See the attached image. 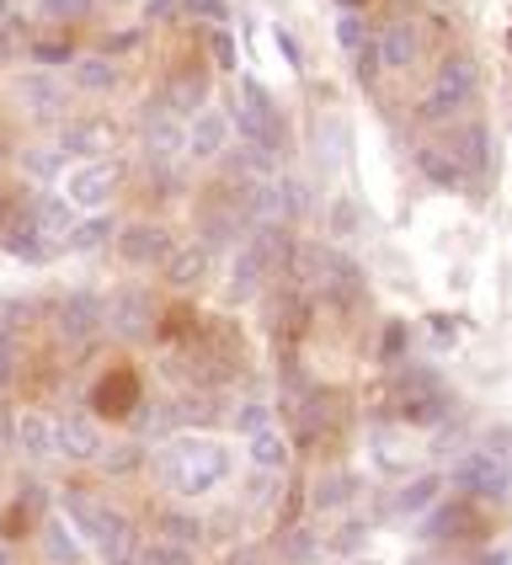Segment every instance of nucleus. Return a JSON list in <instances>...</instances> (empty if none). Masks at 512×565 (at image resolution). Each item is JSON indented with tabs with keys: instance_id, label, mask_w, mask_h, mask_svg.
<instances>
[{
	"instance_id": "f257e3e1",
	"label": "nucleus",
	"mask_w": 512,
	"mask_h": 565,
	"mask_svg": "<svg viewBox=\"0 0 512 565\" xmlns=\"http://www.w3.org/2000/svg\"><path fill=\"white\" fill-rule=\"evenodd\" d=\"M145 465L160 480V491H171L182 502H203L235 475V454H230V443L203 438V433H171L150 448Z\"/></svg>"
},
{
	"instance_id": "f03ea898",
	"label": "nucleus",
	"mask_w": 512,
	"mask_h": 565,
	"mask_svg": "<svg viewBox=\"0 0 512 565\" xmlns=\"http://www.w3.org/2000/svg\"><path fill=\"white\" fill-rule=\"evenodd\" d=\"M60 512L64 523L81 534L86 550L102 555V565H139V529H134V518H128L124 507H113L107 497H96V491H81V486H70L60 497Z\"/></svg>"
},
{
	"instance_id": "7ed1b4c3",
	"label": "nucleus",
	"mask_w": 512,
	"mask_h": 565,
	"mask_svg": "<svg viewBox=\"0 0 512 565\" xmlns=\"http://www.w3.org/2000/svg\"><path fill=\"white\" fill-rule=\"evenodd\" d=\"M480 92V64L476 54H444L438 70H433V81H427V92L416 102V124H448V118H459Z\"/></svg>"
},
{
	"instance_id": "20e7f679",
	"label": "nucleus",
	"mask_w": 512,
	"mask_h": 565,
	"mask_svg": "<svg viewBox=\"0 0 512 565\" xmlns=\"http://www.w3.org/2000/svg\"><path fill=\"white\" fill-rule=\"evenodd\" d=\"M224 113H230V128H235L241 139L267 145V150H278V156H284V145H288L284 113H278V102L267 96V86H262V81H241Z\"/></svg>"
},
{
	"instance_id": "39448f33",
	"label": "nucleus",
	"mask_w": 512,
	"mask_h": 565,
	"mask_svg": "<svg viewBox=\"0 0 512 565\" xmlns=\"http://www.w3.org/2000/svg\"><path fill=\"white\" fill-rule=\"evenodd\" d=\"M448 480H454V491L465 502H502L512 491V459L502 448H465L454 459Z\"/></svg>"
},
{
	"instance_id": "423d86ee",
	"label": "nucleus",
	"mask_w": 512,
	"mask_h": 565,
	"mask_svg": "<svg viewBox=\"0 0 512 565\" xmlns=\"http://www.w3.org/2000/svg\"><path fill=\"white\" fill-rule=\"evenodd\" d=\"M156 326H160V305L150 288L139 282H124L118 294H107V337L118 342H156Z\"/></svg>"
},
{
	"instance_id": "0eeeda50",
	"label": "nucleus",
	"mask_w": 512,
	"mask_h": 565,
	"mask_svg": "<svg viewBox=\"0 0 512 565\" xmlns=\"http://www.w3.org/2000/svg\"><path fill=\"white\" fill-rule=\"evenodd\" d=\"M64 182V203L81 214H102L113 198H118V188H124V171H118V160L107 156V160H75L70 171L60 177Z\"/></svg>"
},
{
	"instance_id": "6e6552de",
	"label": "nucleus",
	"mask_w": 512,
	"mask_h": 565,
	"mask_svg": "<svg viewBox=\"0 0 512 565\" xmlns=\"http://www.w3.org/2000/svg\"><path fill=\"white\" fill-rule=\"evenodd\" d=\"M54 331L70 347H92L107 331V294L96 288H70L60 305H54Z\"/></svg>"
},
{
	"instance_id": "1a4fd4ad",
	"label": "nucleus",
	"mask_w": 512,
	"mask_h": 565,
	"mask_svg": "<svg viewBox=\"0 0 512 565\" xmlns=\"http://www.w3.org/2000/svg\"><path fill=\"white\" fill-rule=\"evenodd\" d=\"M182 156H188V118H177L156 96V102L145 107V160H150L156 171H171Z\"/></svg>"
},
{
	"instance_id": "9d476101",
	"label": "nucleus",
	"mask_w": 512,
	"mask_h": 565,
	"mask_svg": "<svg viewBox=\"0 0 512 565\" xmlns=\"http://www.w3.org/2000/svg\"><path fill=\"white\" fill-rule=\"evenodd\" d=\"M11 443H17V454L28 465H54L60 459V422H54V411L22 406L11 416Z\"/></svg>"
},
{
	"instance_id": "9b49d317",
	"label": "nucleus",
	"mask_w": 512,
	"mask_h": 565,
	"mask_svg": "<svg viewBox=\"0 0 512 565\" xmlns=\"http://www.w3.org/2000/svg\"><path fill=\"white\" fill-rule=\"evenodd\" d=\"M177 246V235H171V224L160 220H128L118 230V241H113V252L124 256L128 267H160L166 256Z\"/></svg>"
},
{
	"instance_id": "f8f14e48",
	"label": "nucleus",
	"mask_w": 512,
	"mask_h": 565,
	"mask_svg": "<svg viewBox=\"0 0 512 565\" xmlns=\"http://www.w3.org/2000/svg\"><path fill=\"white\" fill-rule=\"evenodd\" d=\"M22 220L54 246V252H64V241H70V230H75V209L64 203V192H49V188H38L22 198V209H17Z\"/></svg>"
},
{
	"instance_id": "ddd939ff",
	"label": "nucleus",
	"mask_w": 512,
	"mask_h": 565,
	"mask_svg": "<svg viewBox=\"0 0 512 565\" xmlns=\"http://www.w3.org/2000/svg\"><path fill=\"white\" fill-rule=\"evenodd\" d=\"M64 160H107L118 150V124L113 118H70L60 128Z\"/></svg>"
},
{
	"instance_id": "4468645a",
	"label": "nucleus",
	"mask_w": 512,
	"mask_h": 565,
	"mask_svg": "<svg viewBox=\"0 0 512 565\" xmlns=\"http://www.w3.org/2000/svg\"><path fill=\"white\" fill-rule=\"evenodd\" d=\"M369 49H374V60L380 70H412L422 60V49H427V38L416 28L412 17H395V22H384L374 38H369Z\"/></svg>"
},
{
	"instance_id": "2eb2a0df",
	"label": "nucleus",
	"mask_w": 512,
	"mask_h": 565,
	"mask_svg": "<svg viewBox=\"0 0 512 565\" xmlns=\"http://www.w3.org/2000/svg\"><path fill=\"white\" fill-rule=\"evenodd\" d=\"M235 145V128H230V113L224 107H198L188 118V156L192 160H220L224 150Z\"/></svg>"
},
{
	"instance_id": "dca6fc26",
	"label": "nucleus",
	"mask_w": 512,
	"mask_h": 565,
	"mask_svg": "<svg viewBox=\"0 0 512 565\" xmlns=\"http://www.w3.org/2000/svg\"><path fill=\"white\" fill-rule=\"evenodd\" d=\"M54 422H60V459H70V465H96V454H102L107 443H102V422H96L92 411H64Z\"/></svg>"
},
{
	"instance_id": "f3484780",
	"label": "nucleus",
	"mask_w": 512,
	"mask_h": 565,
	"mask_svg": "<svg viewBox=\"0 0 512 565\" xmlns=\"http://www.w3.org/2000/svg\"><path fill=\"white\" fill-rule=\"evenodd\" d=\"M38 561L43 565H86V544L64 523V512H43V518H38Z\"/></svg>"
},
{
	"instance_id": "a211bd4d",
	"label": "nucleus",
	"mask_w": 512,
	"mask_h": 565,
	"mask_svg": "<svg viewBox=\"0 0 512 565\" xmlns=\"http://www.w3.org/2000/svg\"><path fill=\"white\" fill-rule=\"evenodd\" d=\"M224 177H230V182H235V188H241V182H273V177H284V171H278V150H267V145H252V139H241V145H230V150H224Z\"/></svg>"
},
{
	"instance_id": "6ab92c4d",
	"label": "nucleus",
	"mask_w": 512,
	"mask_h": 565,
	"mask_svg": "<svg viewBox=\"0 0 512 565\" xmlns=\"http://www.w3.org/2000/svg\"><path fill=\"white\" fill-rule=\"evenodd\" d=\"M209 267H214V252L203 241H177L171 256L160 262V278L171 282V288H198V282L209 278Z\"/></svg>"
},
{
	"instance_id": "aec40b11",
	"label": "nucleus",
	"mask_w": 512,
	"mask_h": 565,
	"mask_svg": "<svg viewBox=\"0 0 512 565\" xmlns=\"http://www.w3.org/2000/svg\"><path fill=\"white\" fill-rule=\"evenodd\" d=\"M476 529V507L465 502H433L427 507V518H422V539L427 544H454V539H470Z\"/></svg>"
},
{
	"instance_id": "412c9836",
	"label": "nucleus",
	"mask_w": 512,
	"mask_h": 565,
	"mask_svg": "<svg viewBox=\"0 0 512 565\" xmlns=\"http://www.w3.org/2000/svg\"><path fill=\"white\" fill-rule=\"evenodd\" d=\"M246 459H252L256 475H288V465H294V438L273 422V427H262V433L246 438Z\"/></svg>"
},
{
	"instance_id": "4be33fe9",
	"label": "nucleus",
	"mask_w": 512,
	"mask_h": 565,
	"mask_svg": "<svg viewBox=\"0 0 512 565\" xmlns=\"http://www.w3.org/2000/svg\"><path fill=\"white\" fill-rule=\"evenodd\" d=\"M0 252L17 256V262H28V267H43V262H54V256H60L28 220H22V214H11V220L0 224Z\"/></svg>"
},
{
	"instance_id": "5701e85b",
	"label": "nucleus",
	"mask_w": 512,
	"mask_h": 565,
	"mask_svg": "<svg viewBox=\"0 0 512 565\" xmlns=\"http://www.w3.org/2000/svg\"><path fill=\"white\" fill-rule=\"evenodd\" d=\"M118 81H124V70H118V60H107V54H75V64H70V86L86 96H113Z\"/></svg>"
},
{
	"instance_id": "b1692460",
	"label": "nucleus",
	"mask_w": 512,
	"mask_h": 565,
	"mask_svg": "<svg viewBox=\"0 0 512 565\" xmlns=\"http://www.w3.org/2000/svg\"><path fill=\"white\" fill-rule=\"evenodd\" d=\"M416 171H422V182L438 192H459L465 188V171H459V160L448 145H422L416 150Z\"/></svg>"
},
{
	"instance_id": "393cba45",
	"label": "nucleus",
	"mask_w": 512,
	"mask_h": 565,
	"mask_svg": "<svg viewBox=\"0 0 512 565\" xmlns=\"http://www.w3.org/2000/svg\"><path fill=\"white\" fill-rule=\"evenodd\" d=\"M118 230H124V224L113 220L107 209H102V214H86V220H75V230H70V241H64V252H75V256H96V252H107V246L118 241Z\"/></svg>"
},
{
	"instance_id": "a878e982",
	"label": "nucleus",
	"mask_w": 512,
	"mask_h": 565,
	"mask_svg": "<svg viewBox=\"0 0 512 565\" xmlns=\"http://www.w3.org/2000/svg\"><path fill=\"white\" fill-rule=\"evenodd\" d=\"M448 150H454V160H459V171H465V182H470V171H476V177H491V134H486V128H480V124L459 128Z\"/></svg>"
},
{
	"instance_id": "bb28decb",
	"label": "nucleus",
	"mask_w": 512,
	"mask_h": 565,
	"mask_svg": "<svg viewBox=\"0 0 512 565\" xmlns=\"http://www.w3.org/2000/svg\"><path fill=\"white\" fill-rule=\"evenodd\" d=\"M160 102H166L177 118H192L198 107H209V75H203V70H182V75L160 92Z\"/></svg>"
},
{
	"instance_id": "cd10ccee",
	"label": "nucleus",
	"mask_w": 512,
	"mask_h": 565,
	"mask_svg": "<svg viewBox=\"0 0 512 565\" xmlns=\"http://www.w3.org/2000/svg\"><path fill=\"white\" fill-rule=\"evenodd\" d=\"M444 416H448V395H444V384L401 395V422H412V427H438Z\"/></svg>"
},
{
	"instance_id": "c85d7f7f",
	"label": "nucleus",
	"mask_w": 512,
	"mask_h": 565,
	"mask_svg": "<svg viewBox=\"0 0 512 565\" xmlns=\"http://www.w3.org/2000/svg\"><path fill=\"white\" fill-rule=\"evenodd\" d=\"M156 534L171 539V544H188V550H203V539H209V523H203V518H192V512H182V507H160Z\"/></svg>"
},
{
	"instance_id": "c756f323",
	"label": "nucleus",
	"mask_w": 512,
	"mask_h": 565,
	"mask_svg": "<svg viewBox=\"0 0 512 565\" xmlns=\"http://www.w3.org/2000/svg\"><path fill=\"white\" fill-rule=\"evenodd\" d=\"M145 459H150V448H145V443H107V448L96 454V470L107 475V480H124V475L145 470Z\"/></svg>"
},
{
	"instance_id": "7c9ffc66",
	"label": "nucleus",
	"mask_w": 512,
	"mask_h": 565,
	"mask_svg": "<svg viewBox=\"0 0 512 565\" xmlns=\"http://www.w3.org/2000/svg\"><path fill=\"white\" fill-rule=\"evenodd\" d=\"M17 92H22V102H28L32 118H54V113H64V92L54 75H28V81H17Z\"/></svg>"
},
{
	"instance_id": "2f4dec72",
	"label": "nucleus",
	"mask_w": 512,
	"mask_h": 565,
	"mask_svg": "<svg viewBox=\"0 0 512 565\" xmlns=\"http://www.w3.org/2000/svg\"><path fill=\"white\" fill-rule=\"evenodd\" d=\"M139 395H134V374H107V384L92 395V416H128V411H139L134 406Z\"/></svg>"
},
{
	"instance_id": "473e14b6",
	"label": "nucleus",
	"mask_w": 512,
	"mask_h": 565,
	"mask_svg": "<svg viewBox=\"0 0 512 565\" xmlns=\"http://www.w3.org/2000/svg\"><path fill=\"white\" fill-rule=\"evenodd\" d=\"M22 171H28L32 182H43V188H49V182H60L64 171H70V160H64V150L60 145H32V150H22Z\"/></svg>"
},
{
	"instance_id": "72a5a7b5",
	"label": "nucleus",
	"mask_w": 512,
	"mask_h": 565,
	"mask_svg": "<svg viewBox=\"0 0 512 565\" xmlns=\"http://www.w3.org/2000/svg\"><path fill=\"white\" fill-rule=\"evenodd\" d=\"M438 491H444V475H416V480H406V486L395 491V512H401V518H416V512H427V507L438 502Z\"/></svg>"
},
{
	"instance_id": "f704fd0d",
	"label": "nucleus",
	"mask_w": 512,
	"mask_h": 565,
	"mask_svg": "<svg viewBox=\"0 0 512 565\" xmlns=\"http://www.w3.org/2000/svg\"><path fill=\"white\" fill-rule=\"evenodd\" d=\"M369 38H374V32H369V17H363L358 6H342V11H337V49L352 60V54L369 49Z\"/></svg>"
},
{
	"instance_id": "c9c22d12",
	"label": "nucleus",
	"mask_w": 512,
	"mask_h": 565,
	"mask_svg": "<svg viewBox=\"0 0 512 565\" xmlns=\"http://www.w3.org/2000/svg\"><path fill=\"white\" fill-rule=\"evenodd\" d=\"M139 565H198V550L150 534V539H139Z\"/></svg>"
},
{
	"instance_id": "e433bc0d",
	"label": "nucleus",
	"mask_w": 512,
	"mask_h": 565,
	"mask_svg": "<svg viewBox=\"0 0 512 565\" xmlns=\"http://www.w3.org/2000/svg\"><path fill=\"white\" fill-rule=\"evenodd\" d=\"M320 544L310 529H278V561L284 565H316Z\"/></svg>"
},
{
	"instance_id": "4c0bfd02",
	"label": "nucleus",
	"mask_w": 512,
	"mask_h": 565,
	"mask_svg": "<svg viewBox=\"0 0 512 565\" xmlns=\"http://www.w3.org/2000/svg\"><path fill=\"white\" fill-rule=\"evenodd\" d=\"M230 427L241 433V438H252L262 427H273V401H262V395H246L241 406L230 411Z\"/></svg>"
},
{
	"instance_id": "58836bf2",
	"label": "nucleus",
	"mask_w": 512,
	"mask_h": 565,
	"mask_svg": "<svg viewBox=\"0 0 512 565\" xmlns=\"http://www.w3.org/2000/svg\"><path fill=\"white\" fill-rule=\"evenodd\" d=\"M92 6L96 0H38V17L54 22V28H75V22L92 17Z\"/></svg>"
},
{
	"instance_id": "ea45409f",
	"label": "nucleus",
	"mask_w": 512,
	"mask_h": 565,
	"mask_svg": "<svg viewBox=\"0 0 512 565\" xmlns=\"http://www.w3.org/2000/svg\"><path fill=\"white\" fill-rule=\"evenodd\" d=\"M310 214V188L305 182H294V177H278V220L294 224Z\"/></svg>"
},
{
	"instance_id": "a19ab883",
	"label": "nucleus",
	"mask_w": 512,
	"mask_h": 565,
	"mask_svg": "<svg viewBox=\"0 0 512 565\" xmlns=\"http://www.w3.org/2000/svg\"><path fill=\"white\" fill-rule=\"evenodd\" d=\"M326 230L342 241V235H358L363 230V220H358V203L352 198H331V209H326Z\"/></svg>"
},
{
	"instance_id": "79ce46f5",
	"label": "nucleus",
	"mask_w": 512,
	"mask_h": 565,
	"mask_svg": "<svg viewBox=\"0 0 512 565\" xmlns=\"http://www.w3.org/2000/svg\"><path fill=\"white\" fill-rule=\"evenodd\" d=\"M145 49V28H118L102 38V49L96 54H107V60H124V54H139Z\"/></svg>"
},
{
	"instance_id": "37998d69",
	"label": "nucleus",
	"mask_w": 512,
	"mask_h": 565,
	"mask_svg": "<svg viewBox=\"0 0 512 565\" xmlns=\"http://www.w3.org/2000/svg\"><path fill=\"white\" fill-rule=\"evenodd\" d=\"M203 43H209V60H214L224 75H230V70H235V60H241V49H235L230 28H209V32H203Z\"/></svg>"
},
{
	"instance_id": "c03bdc74",
	"label": "nucleus",
	"mask_w": 512,
	"mask_h": 565,
	"mask_svg": "<svg viewBox=\"0 0 512 565\" xmlns=\"http://www.w3.org/2000/svg\"><path fill=\"white\" fill-rule=\"evenodd\" d=\"M17 369H22V347H17V331L0 326V395L17 384Z\"/></svg>"
},
{
	"instance_id": "a18cd8bd",
	"label": "nucleus",
	"mask_w": 512,
	"mask_h": 565,
	"mask_svg": "<svg viewBox=\"0 0 512 565\" xmlns=\"http://www.w3.org/2000/svg\"><path fill=\"white\" fill-rule=\"evenodd\" d=\"M348 497H352V480H348V475H331V480H320V486H316V507H320V512H337V507L348 502Z\"/></svg>"
},
{
	"instance_id": "49530a36",
	"label": "nucleus",
	"mask_w": 512,
	"mask_h": 565,
	"mask_svg": "<svg viewBox=\"0 0 512 565\" xmlns=\"http://www.w3.org/2000/svg\"><path fill=\"white\" fill-rule=\"evenodd\" d=\"M182 17H198L209 28H224L230 22V0H182Z\"/></svg>"
},
{
	"instance_id": "de8ad7c7",
	"label": "nucleus",
	"mask_w": 512,
	"mask_h": 565,
	"mask_svg": "<svg viewBox=\"0 0 512 565\" xmlns=\"http://www.w3.org/2000/svg\"><path fill=\"white\" fill-rule=\"evenodd\" d=\"M28 54H32V64H75V49L64 43V38H38V43H28Z\"/></svg>"
},
{
	"instance_id": "09e8293b",
	"label": "nucleus",
	"mask_w": 512,
	"mask_h": 565,
	"mask_svg": "<svg viewBox=\"0 0 512 565\" xmlns=\"http://www.w3.org/2000/svg\"><path fill=\"white\" fill-rule=\"evenodd\" d=\"M401 352H406V326L401 320H390L380 337V363H401Z\"/></svg>"
},
{
	"instance_id": "8fccbe9b",
	"label": "nucleus",
	"mask_w": 512,
	"mask_h": 565,
	"mask_svg": "<svg viewBox=\"0 0 512 565\" xmlns=\"http://www.w3.org/2000/svg\"><path fill=\"white\" fill-rule=\"evenodd\" d=\"M182 17V0H145V28H166Z\"/></svg>"
},
{
	"instance_id": "3c124183",
	"label": "nucleus",
	"mask_w": 512,
	"mask_h": 565,
	"mask_svg": "<svg viewBox=\"0 0 512 565\" xmlns=\"http://www.w3.org/2000/svg\"><path fill=\"white\" fill-rule=\"evenodd\" d=\"M273 43H278V54L288 60V70H305V54H299V43H294V32L288 28H273Z\"/></svg>"
},
{
	"instance_id": "603ef678",
	"label": "nucleus",
	"mask_w": 512,
	"mask_h": 565,
	"mask_svg": "<svg viewBox=\"0 0 512 565\" xmlns=\"http://www.w3.org/2000/svg\"><path fill=\"white\" fill-rule=\"evenodd\" d=\"M352 64H358V86H374V75H380V60H374V49L352 54Z\"/></svg>"
},
{
	"instance_id": "864d4df0",
	"label": "nucleus",
	"mask_w": 512,
	"mask_h": 565,
	"mask_svg": "<svg viewBox=\"0 0 512 565\" xmlns=\"http://www.w3.org/2000/svg\"><path fill=\"white\" fill-rule=\"evenodd\" d=\"M17 49H22V28H17V22H0V64L11 60Z\"/></svg>"
},
{
	"instance_id": "5fc2aeb1",
	"label": "nucleus",
	"mask_w": 512,
	"mask_h": 565,
	"mask_svg": "<svg viewBox=\"0 0 512 565\" xmlns=\"http://www.w3.org/2000/svg\"><path fill=\"white\" fill-rule=\"evenodd\" d=\"M363 534H369L363 523H348V529H337V550H342V555H352V550L363 544Z\"/></svg>"
},
{
	"instance_id": "6e6d98bb",
	"label": "nucleus",
	"mask_w": 512,
	"mask_h": 565,
	"mask_svg": "<svg viewBox=\"0 0 512 565\" xmlns=\"http://www.w3.org/2000/svg\"><path fill=\"white\" fill-rule=\"evenodd\" d=\"M224 565H267V550H262V544H241Z\"/></svg>"
},
{
	"instance_id": "4d7b16f0",
	"label": "nucleus",
	"mask_w": 512,
	"mask_h": 565,
	"mask_svg": "<svg viewBox=\"0 0 512 565\" xmlns=\"http://www.w3.org/2000/svg\"><path fill=\"white\" fill-rule=\"evenodd\" d=\"M6 443H11V411L0 406V454H6Z\"/></svg>"
},
{
	"instance_id": "13d9d810",
	"label": "nucleus",
	"mask_w": 512,
	"mask_h": 565,
	"mask_svg": "<svg viewBox=\"0 0 512 565\" xmlns=\"http://www.w3.org/2000/svg\"><path fill=\"white\" fill-rule=\"evenodd\" d=\"M0 565H17V550H11L6 539H0Z\"/></svg>"
},
{
	"instance_id": "bf43d9fd",
	"label": "nucleus",
	"mask_w": 512,
	"mask_h": 565,
	"mask_svg": "<svg viewBox=\"0 0 512 565\" xmlns=\"http://www.w3.org/2000/svg\"><path fill=\"white\" fill-rule=\"evenodd\" d=\"M0 22H11V0H0Z\"/></svg>"
},
{
	"instance_id": "052dcab7",
	"label": "nucleus",
	"mask_w": 512,
	"mask_h": 565,
	"mask_svg": "<svg viewBox=\"0 0 512 565\" xmlns=\"http://www.w3.org/2000/svg\"><path fill=\"white\" fill-rule=\"evenodd\" d=\"M0 156H6V139H0Z\"/></svg>"
},
{
	"instance_id": "680f3d73",
	"label": "nucleus",
	"mask_w": 512,
	"mask_h": 565,
	"mask_svg": "<svg viewBox=\"0 0 512 565\" xmlns=\"http://www.w3.org/2000/svg\"><path fill=\"white\" fill-rule=\"evenodd\" d=\"M508 49H512V32H508Z\"/></svg>"
}]
</instances>
